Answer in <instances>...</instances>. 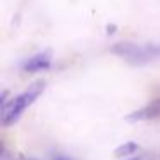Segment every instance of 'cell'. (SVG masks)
Here are the masks:
<instances>
[{"instance_id":"cell-1","label":"cell","mask_w":160,"mask_h":160,"mask_svg":"<svg viewBox=\"0 0 160 160\" xmlns=\"http://www.w3.org/2000/svg\"><path fill=\"white\" fill-rule=\"evenodd\" d=\"M47 83L43 79H38L35 83H31L28 86V90H24L22 93H19L18 97H14L11 102H7L5 105H2V124L11 126L14 122L19 121V117L22 115V112L45 91Z\"/></svg>"},{"instance_id":"cell-3","label":"cell","mask_w":160,"mask_h":160,"mask_svg":"<svg viewBox=\"0 0 160 160\" xmlns=\"http://www.w3.org/2000/svg\"><path fill=\"white\" fill-rule=\"evenodd\" d=\"M52 66V52L43 50V52L35 53L33 57L26 59L22 62V71L26 72H38V71H47Z\"/></svg>"},{"instance_id":"cell-6","label":"cell","mask_w":160,"mask_h":160,"mask_svg":"<svg viewBox=\"0 0 160 160\" xmlns=\"http://www.w3.org/2000/svg\"><path fill=\"white\" fill-rule=\"evenodd\" d=\"M53 160H72V158H69V157H66V155H60V153H55V155H53Z\"/></svg>"},{"instance_id":"cell-7","label":"cell","mask_w":160,"mask_h":160,"mask_svg":"<svg viewBox=\"0 0 160 160\" xmlns=\"http://www.w3.org/2000/svg\"><path fill=\"white\" fill-rule=\"evenodd\" d=\"M131 160H141V158H131Z\"/></svg>"},{"instance_id":"cell-5","label":"cell","mask_w":160,"mask_h":160,"mask_svg":"<svg viewBox=\"0 0 160 160\" xmlns=\"http://www.w3.org/2000/svg\"><path fill=\"white\" fill-rule=\"evenodd\" d=\"M136 152H138V145H136L134 141H128V143H124V145L117 146V148H115V152H114V155L121 158V157L132 155V153H136Z\"/></svg>"},{"instance_id":"cell-2","label":"cell","mask_w":160,"mask_h":160,"mask_svg":"<svg viewBox=\"0 0 160 160\" xmlns=\"http://www.w3.org/2000/svg\"><path fill=\"white\" fill-rule=\"evenodd\" d=\"M112 53L124 59L131 66H143L160 57V42L145 43V45H138L132 42H119L112 47Z\"/></svg>"},{"instance_id":"cell-4","label":"cell","mask_w":160,"mask_h":160,"mask_svg":"<svg viewBox=\"0 0 160 160\" xmlns=\"http://www.w3.org/2000/svg\"><path fill=\"white\" fill-rule=\"evenodd\" d=\"M158 117H160V98H155L150 103H146L145 107L131 112L126 119L131 122H138V121H150V119H158Z\"/></svg>"}]
</instances>
